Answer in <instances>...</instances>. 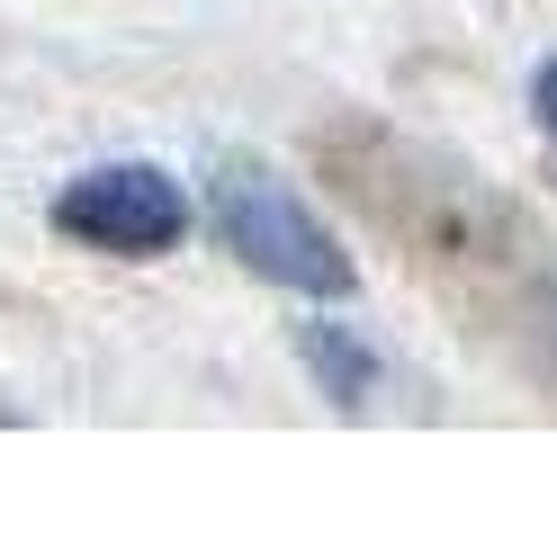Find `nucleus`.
I'll return each mask as SVG.
<instances>
[{"mask_svg":"<svg viewBox=\"0 0 557 538\" xmlns=\"http://www.w3.org/2000/svg\"><path fill=\"white\" fill-rule=\"evenodd\" d=\"M297 359L315 368V386L333 395L342 413H360V404H369L377 359H369V341H351V333H342V323H297Z\"/></svg>","mask_w":557,"mask_h":538,"instance_id":"20e7f679","label":"nucleus"},{"mask_svg":"<svg viewBox=\"0 0 557 538\" xmlns=\"http://www.w3.org/2000/svg\"><path fill=\"white\" fill-rule=\"evenodd\" d=\"M207 215H216V242L234 251V261L252 278H270V287H288V297H351L360 287V261L342 251V234L278 171H261L252 153H234L216 171Z\"/></svg>","mask_w":557,"mask_h":538,"instance_id":"f03ea898","label":"nucleus"},{"mask_svg":"<svg viewBox=\"0 0 557 538\" xmlns=\"http://www.w3.org/2000/svg\"><path fill=\"white\" fill-rule=\"evenodd\" d=\"M306 171L360 215V225L405 251L432 278H531L540 234L504 189H485L468 162L432 153L423 135L387 117H324L306 135Z\"/></svg>","mask_w":557,"mask_h":538,"instance_id":"f257e3e1","label":"nucleus"},{"mask_svg":"<svg viewBox=\"0 0 557 538\" xmlns=\"http://www.w3.org/2000/svg\"><path fill=\"white\" fill-rule=\"evenodd\" d=\"M54 234L82 242V251H109V261H153V251H181L189 198H181V179L153 171V162H99L82 179H63Z\"/></svg>","mask_w":557,"mask_h":538,"instance_id":"7ed1b4c3","label":"nucleus"},{"mask_svg":"<svg viewBox=\"0 0 557 538\" xmlns=\"http://www.w3.org/2000/svg\"><path fill=\"white\" fill-rule=\"evenodd\" d=\"M512 333H521L531 377L557 386V270H548V261H540L531 278H512Z\"/></svg>","mask_w":557,"mask_h":538,"instance_id":"39448f33","label":"nucleus"},{"mask_svg":"<svg viewBox=\"0 0 557 538\" xmlns=\"http://www.w3.org/2000/svg\"><path fill=\"white\" fill-rule=\"evenodd\" d=\"M531 108H540V126L557 135V54H548V63L531 72Z\"/></svg>","mask_w":557,"mask_h":538,"instance_id":"423d86ee","label":"nucleus"}]
</instances>
